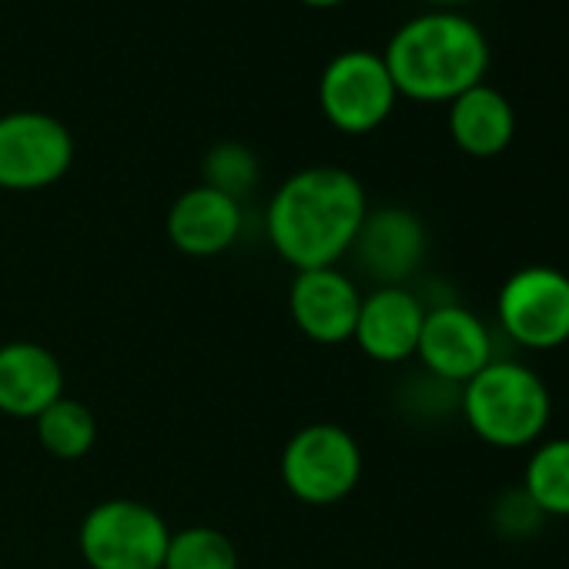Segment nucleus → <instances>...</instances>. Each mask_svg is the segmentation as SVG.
I'll return each mask as SVG.
<instances>
[{
    "label": "nucleus",
    "mask_w": 569,
    "mask_h": 569,
    "mask_svg": "<svg viewBox=\"0 0 569 569\" xmlns=\"http://www.w3.org/2000/svg\"><path fill=\"white\" fill-rule=\"evenodd\" d=\"M366 214L369 198L352 171L312 164L274 188L264 208V231L296 271L332 268L352 251Z\"/></svg>",
    "instance_id": "nucleus-1"
},
{
    "label": "nucleus",
    "mask_w": 569,
    "mask_h": 569,
    "mask_svg": "<svg viewBox=\"0 0 569 569\" xmlns=\"http://www.w3.org/2000/svg\"><path fill=\"white\" fill-rule=\"evenodd\" d=\"M489 41L462 11H426L389 38L382 61L399 98L416 104H449L486 81Z\"/></svg>",
    "instance_id": "nucleus-2"
},
{
    "label": "nucleus",
    "mask_w": 569,
    "mask_h": 569,
    "mask_svg": "<svg viewBox=\"0 0 569 569\" xmlns=\"http://www.w3.org/2000/svg\"><path fill=\"white\" fill-rule=\"evenodd\" d=\"M466 426L496 449L536 446L552 419L549 386L536 369L516 359H492L466 386H459Z\"/></svg>",
    "instance_id": "nucleus-3"
},
{
    "label": "nucleus",
    "mask_w": 569,
    "mask_h": 569,
    "mask_svg": "<svg viewBox=\"0 0 569 569\" xmlns=\"http://www.w3.org/2000/svg\"><path fill=\"white\" fill-rule=\"evenodd\" d=\"M362 479V449L336 422L302 426L281 449V482L306 506H332Z\"/></svg>",
    "instance_id": "nucleus-4"
},
{
    "label": "nucleus",
    "mask_w": 569,
    "mask_h": 569,
    "mask_svg": "<svg viewBox=\"0 0 569 569\" xmlns=\"http://www.w3.org/2000/svg\"><path fill=\"white\" fill-rule=\"evenodd\" d=\"M171 526L158 509L138 499L98 502L78 532L81 556L91 569H161Z\"/></svg>",
    "instance_id": "nucleus-5"
},
{
    "label": "nucleus",
    "mask_w": 569,
    "mask_h": 569,
    "mask_svg": "<svg viewBox=\"0 0 569 569\" xmlns=\"http://www.w3.org/2000/svg\"><path fill=\"white\" fill-rule=\"evenodd\" d=\"M399 104V91L379 51L352 48L336 54L319 78V108L342 134L379 131Z\"/></svg>",
    "instance_id": "nucleus-6"
},
{
    "label": "nucleus",
    "mask_w": 569,
    "mask_h": 569,
    "mask_svg": "<svg viewBox=\"0 0 569 569\" xmlns=\"http://www.w3.org/2000/svg\"><path fill=\"white\" fill-rule=\"evenodd\" d=\"M499 329L529 352H552L569 342V274L552 264L512 271L496 299Z\"/></svg>",
    "instance_id": "nucleus-7"
},
{
    "label": "nucleus",
    "mask_w": 569,
    "mask_h": 569,
    "mask_svg": "<svg viewBox=\"0 0 569 569\" xmlns=\"http://www.w3.org/2000/svg\"><path fill=\"white\" fill-rule=\"evenodd\" d=\"M74 164V138L48 111L0 114V188L44 191Z\"/></svg>",
    "instance_id": "nucleus-8"
},
{
    "label": "nucleus",
    "mask_w": 569,
    "mask_h": 569,
    "mask_svg": "<svg viewBox=\"0 0 569 569\" xmlns=\"http://www.w3.org/2000/svg\"><path fill=\"white\" fill-rule=\"evenodd\" d=\"M416 356L436 382L466 386L492 362V332L466 306H436L426 309Z\"/></svg>",
    "instance_id": "nucleus-9"
},
{
    "label": "nucleus",
    "mask_w": 569,
    "mask_h": 569,
    "mask_svg": "<svg viewBox=\"0 0 569 569\" xmlns=\"http://www.w3.org/2000/svg\"><path fill=\"white\" fill-rule=\"evenodd\" d=\"M429 251V234L426 224L416 211L402 204H382L369 208L352 254L359 268L376 281V284H402L409 281Z\"/></svg>",
    "instance_id": "nucleus-10"
},
{
    "label": "nucleus",
    "mask_w": 569,
    "mask_h": 569,
    "mask_svg": "<svg viewBox=\"0 0 569 569\" xmlns=\"http://www.w3.org/2000/svg\"><path fill=\"white\" fill-rule=\"evenodd\" d=\"M362 309V292L352 274L332 268L296 271L289 284V312L299 332L319 346H342L352 339Z\"/></svg>",
    "instance_id": "nucleus-11"
},
{
    "label": "nucleus",
    "mask_w": 569,
    "mask_h": 569,
    "mask_svg": "<svg viewBox=\"0 0 569 569\" xmlns=\"http://www.w3.org/2000/svg\"><path fill=\"white\" fill-rule=\"evenodd\" d=\"M426 322V306L406 284H376L362 296L352 342L379 366H399L416 356Z\"/></svg>",
    "instance_id": "nucleus-12"
},
{
    "label": "nucleus",
    "mask_w": 569,
    "mask_h": 569,
    "mask_svg": "<svg viewBox=\"0 0 569 569\" xmlns=\"http://www.w3.org/2000/svg\"><path fill=\"white\" fill-rule=\"evenodd\" d=\"M241 224H244L241 201L208 184H194L181 191L164 218L171 244L188 258H214L228 251L238 241Z\"/></svg>",
    "instance_id": "nucleus-13"
},
{
    "label": "nucleus",
    "mask_w": 569,
    "mask_h": 569,
    "mask_svg": "<svg viewBox=\"0 0 569 569\" xmlns=\"http://www.w3.org/2000/svg\"><path fill=\"white\" fill-rule=\"evenodd\" d=\"M64 396V369L58 356L38 342L0 346V412L11 419H38Z\"/></svg>",
    "instance_id": "nucleus-14"
},
{
    "label": "nucleus",
    "mask_w": 569,
    "mask_h": 569,
    "mask_svg": "<svg viewBox=\"0 0 569 569\" xmlns=\"http://www.w3.org/2000/svg\"><path fill=\"white\" fill-rule=\"evenodd\" d=\"M446 108H449L446 111L449 138L469 158H499L516 138L512 101L486 81L462 91Z\"/></svg>",
    "instance_id": "nucleus-15"
},
{
    "label": "nucleus",
    "mask_w": 569,
    "mask_h": 569,
    "mask_svg": "<svg viewBox=\"0 0 569 569\" xmlns=\"http://www.w3.org/2000/svg\"><path fill=\"white\" fill-rule=\"evenodd\" d=\"M522 492L542 516L569 519V436L542 439L526 459Z\"/></svg>",
    "instance_id": "nucleus-16"
},
{
    "label": "nucleus",
    "mask_w": 569,
    "mask_h": 569,
    "mask_svg": "<svg viewBox=\"0 0 569 569\" xmlns=\"http://www.w3.org/2000/svg\"><path fill=\"white\" fill-rule=\"evenodd\" d=\"M38 439L41 446L54 456V459H64V462H74V459H84L94 442H98V422H94V412L78 402V399H68L61 396L54 406H48L38 419Z\"/></svg>",
    "instance_id": "nucleus-17"
},
{
    "label": "nucleus",
    "mask_w": 569,
    "mask_h": 569,
    "mask_svg": "<svg viewBox=\"0 0 569 569\" xmlns=\"http://www.w3.org/2000/svg\"><path fill=\"white\" fill-rule=\"evenodd\" d=\"M161 569H238V549L214 526H188L171 532Z\"/></svg>",
    "instance_id": "nucleus-18"
},
{
    "label": "nucleus",
    "mask_w": 569,
    "mask_h": 569,
    "mask_svg": "<svg viewBox=\"0 0 569 569\" xmlns=\"http://www.w3.org/2000/svg\"><path fill=\"white\" fill-rule=\"evenodd\" d=\"M201 184L234 198V201H244L258 181H261V164L254 158V151L241 141H218L208 148L204 161H201Z\"/></svg>",
    "instance_id": "nucleus-19"
},
{
    "label": "nucleus",
    "mask_w": 569,
    "mask_h": 569,
    "mask_svg": "<svg viewBox=\"0 0 569 569\" xmlns=\"http://www.w3.org/2000/svg\"><path fill=\"white\" fill-rule=\"evenodd\" d=\"M542 519V512L529 502V496L519 489V492H506L499 502H496V522L502 532H532V526Z\"/></svg>",
    "instance_id": "nucleus-20"
},
{
    "label": "nucleus",
    "mask_w": 569,
    "mask_h": 569,
    "mask_svg": "<svg viewBox=\"0 0 569 569\" xmlns=\"http://www.w3.org/2000/svg\"><path fill=\"white\" fill-rule=\"evenodd\" d=\"M422 4H429V11H459L469 0H422Z\"/></svg>",
    "instance_id": "nucleus-21"
},
{
    "label": "nucleus",
    "mask_w": 569,
    "mask_h": 569,
    "mask_svg": "<svg viewBox=\"0 0 569 569\" xmlns=\"http://www.w3.org/2000/svg\"><path fill=\"white\" fill-rule=\"evenodd\" d=\"M306 8H316V11H332V8H342L346 0H299Z\"/></svg>",
    "instance_id": "nucleus-22"
}]
</instances>
